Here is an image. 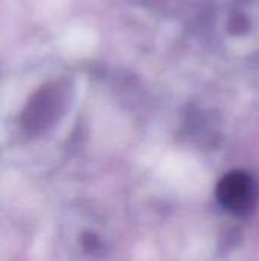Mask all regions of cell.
<instances>
[{
	"label": "cell",
	"mask_w": 259,
	"mask_h": 261,
	"mask_svg": "<svg viewBox=\"0 0 259 261\" xmlns=\"http://www.w3.org/2000/svg\"><path fill=\"white\" fill-rule=\"evenodd\" d=\"M217 199L226 211L243 217L255 210L259 199V187L249 173L235 170L224 174L218 182Z\"/></svg>",
	"instance_id": "6da1fadb"
}]
</instances>
